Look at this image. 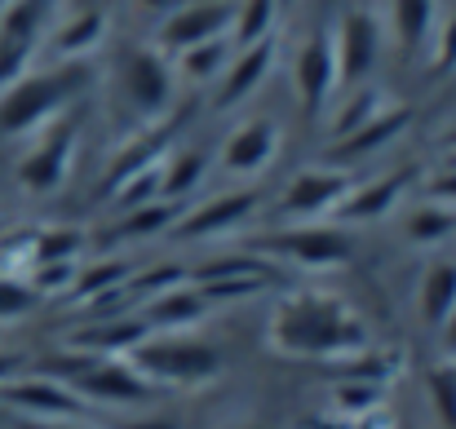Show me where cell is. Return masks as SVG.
I'll use <instances>...</instances> for the list:
<instances>
[{
	"label": "cell",
	"mask_w": 456,
	"mask_h": 429,
	"mask_svg": "<svg viewBox=\"0 0 456 429\" xmlns=\"http://www.w3.org/2000/svg\"><path fill=\"white\" fill-rule=\"evenodd\" d=\"M0 408L4 412H13V417H22L27 425H62V421H85V399L67 385V381H58V376H49V372H18L13 381H4L0 385Z\"/></svg>",
	"instance_id": "52a82bcc"
},
{
	"label": "cell",
	"mask_w": 456,
	"mask_h": 429,
	"mask_svg": "<svg viewBox=\"0 0 456 429\" xmlns=\"http://www.w3.org/2000/svg\"><path fill=\"white\" fill-rule=\"evenodd\" d=\"M395 98L386 93V89H377L372 80H363V85H354V89H346V98H341V107L332 111V120H328V138L337 142V138H346V134H354L359 125H368L377 111H386Z\"/></svg>",
	"instance_id": "4316f807"
},
{
	"label": "cell",
	"mask_w": 456,
	"mask_h": 429,
	"mask_svg": "<svg viewBox=\"0 0 456 429\" xmlns=\"http://www.w3.org/2000/svg\"><path fill=\"white\" fill-rule=\"evenodd\" d=\"M439 4L435 0H390V31L403 49H421L435 36Z\"/></svg>",
	"instance_id": "f1b7e54d"
},
{
	"label": "cell",
	"mask_w": 456,
	"mask_h": 429,
	"mask_svg": "<svg viewBox=\"0 0 456 429\" xmlns=\"http://www.w3.org/2000/svg\"><path fill=\"white\" fill-rule=\"evenodd\" d=\"M58 9H62V0H9V4H0V40H13V45H27L40 53L45 36L58 22Z\"/></svg>",
	"instance_id": "7402d4cb"
},
{
	"label": "cell",
	"mask_w": 456,
	"mask_h": 429,
	"mask_svg": "<svg viewBox=\"0 0 456 429\" xmlns=\"http://www.w3.org/2000/svg\"><path fill=\"white\" fill-rule=\"evenodd\" d=\"M337 49H332V27H314L293 49V93L305 116H323L337 98Z\"/></svg>",
	"instance_id": "9c48e42d"
},
{
	"label": "cell",
	"mask_w": 456,
	"mask_h": 429,
	"mask_svg": "<svg viewBox=\"0 0 456 429\" xmlns=\"http://www.w3.org/2000/svg\"><path fill=\"white\" fill-rule=\"evenodd\" d=\"M71 390L85 399V408H142L159 399V390L129 359H89V368L71 381Z\"/></svg>",
	"instance_id": "30bf717a"
},
{
	"label": "cell",
	"mask_w": 456,
	"mask_h": 429,
	"mask_svg": "<svg viewBox=\"0 0 456 429\" xmlns=\"http://www.w3.org/2000/svg\"><path fill=\"white\" fill-rule=\"evenodd\" d=\"M354 186V177L337 164H314V168H302L284 195H280V222L289 226H302V222H323L332 217V208L346 199V190Z\"/></svg>",
	"instance_id": "8fae6325"
},
{
	"label": "cell",
	"mask_w": 456,
	"mask_h": 429,
	"mask_svg": "<svg viewBox=\"0 0 456 429\" xmlns=\"http://www.w3.org/2000/svg\"><path fill=\"white\" fill-rule=\"evenodd\" d=\"M89 248V235L76 231V226H45V231H31V257L27 266H40V262H80Z\"/></svg>",
	"instance_id": "4dcf8cb0"
},
{
	"label": "cell",
	"mask_w": 456,
	"mask_h": 429,
	"mask_svg": "<svg viewBox=\"0 0 456 429\" xmlns=\"http://www.w3.org/2000/svg\"><path fill=\"white\" fill-rule=\"evenodd\" d=\"M280 4H284V9H289V4H293V0H280Z\"/></svg>",
	"instance_id": "7dc6e473"
},
{
	"label": "cell",
	"mask_w": 456,
	"mask_h": 429,
	"mask_svg": "<svg viewBox=\"0 0 456 429\" xmlns=\"http://www.w3.org/2000/svg\"><path fill=\"white\" fill-rule=\"evenodd\" d=\"M417 305H421V323L439 328L456 310V262H430V271L421 275L417 287Z\"/></svg>",
	"instance_id": "83f0119b"
},
{
	"label": "cell",
	"mask_w": 456,
	"mask_h": 429,
	"mask_svg": "<svg viewBox=\"0 0 456 429\" xmlns=\"http://www.w3.org/2000/svg\"><path fill=\"white\" fill-rule=\"evenodd\" d=\"M275 155H280V125L257 116V120H244L226 134V142L217 150V164L231 177H257L275 164Z\"/></svg>",
	"instance_id": "9a60e30c"
},
{
	"label": "cell",
	"mask_w": 456,
	"mask_h": 429,
	"mask_svg": "<svg viewBox=\"0 0 456 429\" xmlns=\"http://www.w3.org/2000/svg\"><path fill=\"white\" fill-rule=\"evenodd\" d=\"M76 150H80V120L71 111H62L58 120H49L45 129L31 134L27 155L18 159V186L27 195H53L71 177Z\"/></svg>",
	"instance_id": "5b68a950"
},
{
	"label": "cell",
	"mask_w": 456,
	"mask_h": 429,
	"mask_svg": "<svg viewBox=\"0 0 456 429\" xmlns=\"http://www.w3.org/2000/svg\"><path fill=\"white\" fill-rule=\"evenodd\" d=\"M155 390H195V385H208L222 376L226 368V354L204 341V336H191V332H151L142 345H134L125 354Z\"/></svg>",
	"instance_id": "3957f363"
},
{
	"label": "cell",
	"mask_w": 456,
	"mask_h": 429,
	"mask_svg": "<svg viewBox=\"0 0 456 429\" xmlns=\"http://www.w3.org/2000/svg\"><path fill=\"white\" fill-rule=\"evenodd\" d=\"M182 208H186V204H177V199H151V204H142V208H129V213H120L116 226L107 231V244H129V239L168 235L173 222L182 217Z\"/></svg>",
	"instance_id": "603a6c76"
},
{
	"label": "cell",
	"mask_w": 456,
	"mask_h": 429,
	"mask_svg": "<svg viewBox=\"0 0 456 429\" xmlns=\"http://www.w3.org/2000/svg\"><path fill=\"white\" fill-rule=\"evenodd\" d=\"M235 58V40L231 36H217V40H204V45H191L182 53H173V76L186 80V85H217V76L226 71V62Z\"/></svg>",
	"instance_id": "cb8c5ba5"
},
{
	"label": "cell",
	"mask_w": 456,
	"mask_h": 429,
	"mask_svg": "<svg viewBox=\"0 0 456 429\" xmlns=\"http://www.w3.org/2000/svg\"><path fill=\"white\" fill-rule=\"evenodd\" d=\"M439 150H448V159H456V125L444 134V138H439Z\"/></svg>",
	"instance_id": "ee69618b"
},
{
	"label": "cell",
	"mask_w": 456,
	"mask_h": 429,
	"mask_svg": "<svg viewBox=\"0 0 456 429\" xmlns=\"http://www.w3.org/2000/svg\"><path fill=\"white\" fill-rule=\"evenodd\" d=\"M204 173H208V155H204V150H195V146H173V150L164 155V164H159V199L186 204V199L200 190Z\"/></svg>",
	"instance_id": "d4e9b609"
},
{
	"label": "cell",
	"mask_w": 456,
	"mask_h": 429,
	"mask_svg": "<svg viewBox=\"0 0 456 429\" xmlns=\"http://www.w3.org/2000/svg\"><path fill=\"white\" fill-rule=\"evenodd\" d=\"M31 58H36V49L13 45V40H0V93H4L18 76H27V71H31Z\"/></svg>",
	"instance_id": "f35d334b"
},
{
	"label": "cell",
	"mask_w": 456,
	"mask_h": 429,
	"mask_svg": "<svg viewBox=\"0 0 456 429\" xmlns=\"http://www.w3.org/2000/svg\"><path fill=\"white\" fill-rule=\"evenodd\" d=\"M271 67H275V36L235 49V58L226 62V71H222L217 85H213V111H235V107H244V102L262 89V80L271 76Z\"/></svg>",
	"instance_id": "2e32d148"
},
{
	"label": "cell",
	"mask_w": 456,
	"mask_h": 429,
	"mask_svg": "<svg viewBox=\"0 0 456 429\" xmlns=\"http://www.w3.org/2000/svg\"><path fill=\"white\" fill-rule=\"evenodd\" d=\"M40 301H36V292L22 284V279H13V275H0V328L4 323H18L22 314H31Z\"/></svg>",
	"instance_id": "8d00e7d4"
},
{
	"label": "cell",
	"mask_w": 456,
	"mask_h": 429,
	"mask_svg": "<svg viewBox=\"0 0 456 429\" xmlns=\"http://www.w3.org/2000/svg\"><path fill=\"white\" fill-rule=\"evenodd\" d=\"M0 235H4V226H0Z\"/></svg>",
	"instance_id": "c3c4849f"
},
{
	"label": "cell",
	"mask_w": 456,
	"mask_h": 429,
	"mask_svg": "<svg viewBox=\"0 0 456 429\" xmlns=\"http://www.w3.org/2000/svg\"><path fill=\"white\" fill-rule=\"evenodd\" d=\"M408 125H412V111H408L403 102H390V107L377 111L368 125H359L354 134H346V138H337V142L328 146V164L350 168V164H359V159H372L377 150L399 142Z\"/></svg>",
	"instance_id": "ac0fdd59"
},
{
	"label": "cell",
	"mask_w": 456,
	"mask_h": 429,
	"mask_svg": "<svg viewBox=\"0 0 456 429\" xmlns=\"http://www.w3.org/2000/svg\"><path fill=\"white\" fill-rule=\"evenodd\" d=\"M408 186H412V173H408V168H395V173H381V177H372V182H359V186L346 190V199L332 208V217H337V226L381 222V217H390V213L403 204Z\"/></svg>",
	"instance_id": "e0dca14e"
},
{
	"label": "cell",
	"mask_w": 456,
	"mask_h": 429,
	"mask_svg": "<svg viewBox=\"0 0 456 429\" xmlns=\"http://www.w3.org/2000/svg\"><path fill=\"white\" fill-rule=\"evenodd\" d=\"M456 235V213L452 208H439V204H417L403 222V239L417 244V248H435L444 239Z\"/></svg>",
	"instance_id": "1f68e13d"
},
{
	"label": "cell",
	"mask_w": 456,
	"mask_h": 429,
	"mask_svg": "<svg viewBox=\"0 0 456 429\" xmlns=\"http://www.w3.org/2000/svg\"><path fill=\"white\" fill-rule=\"evenodd\" d=\"M430 403H435L439 421L456 429V363H439L430 372Z\"/></svg>",
	"instance_id": "d590c367"
},
{
	"label": "cell",
	"mask_w": 456,
	"mask_h": 429,
	"mask_svg": "<svg viewBox=\"0 0 456 429\" xmlns=\"http://www.w3.org/2000/svg\"><path fill=\"white\" fill-rule=\"evenodd\" d=\"M231 22H235V0H186L182 9H173V13L159 22L155 49L173 58V53H182V49H191V45L231 36Z\"/></svg>",
	"instance_id": "4fadbf2b"
},
{
	"label": "cell",
	"mask_w": 456,
	"mask_h": 429,
	"mask_svg": "<svg viewBox=\"0 0 456 429\" xmlns=\"http://www.w3.org/2000/svg\"><path fill=\"white\" fill-rule=\"evenodd\" d=\"M332 399H337V408L350 412V417H372V412L381 408V385H377V381H341V385L332 390Z\"/></svg>",
	"instance_id": "e575fe53"
},
{
	"label": "cell",
	"mask_w": 456,
	"mask_h": 429,
	"mask_svg": "<svg viewBox=\"0 0 456 429\" xmlns=\"http://www.w3.org/2000/svg\"><path fill=\"white\" fill-rule=\"evenodd\" d=\"M226 429H275V425H262V421H235V425H226Z\"/></svg>",
	"instance_id": "bcb514c9"
},
{
	"label": "cell",
	"mask_w": 456,
	"mask_h": 429,
	"mask_svg": "<svg viewBox=\"0 0 456 429\" xmlns=\"http://www.w3.org/2000/svg\"><path fill=\"white\" fill-rule=\"evenodd\" d=\"M0 4H9V0H0Z\"/></svg>",
	"instance_id": "681fc988"
},
{
	"label": "cell",
	"mask_w": 456,
	"mask_h": 429,
	"mask_svg": "<svg viewBox=\"0 0 456 429\" xmlns=\"http://www.w3.org/2000/svg\"><path fill=\"white\" fill-rule=\"evenodd\" d=\"M213 305L204 301V292L195 284H177L168 287V292H159V296H147L142 305H138V319L151 328V332H191V328H200V319L208 314Z\"/></svg>",
	"instance_id": "44dd1931"
},
{
	"label": "cell",
	"mask_w": 456,
	"mask_h": 429,
	"mask_svg": "<svg viewBox=\"0 0 456 429\" xmlns=\"http://www.w3.org/2000/svg\"><path fill=\"white\" fill-rule=\"evenodd\" d=\"M177 284H191V271L177 266V262H155L147 271H134L125 287H129L134 305H142L147 296H159V292H168V287H177Z\"/></svg>",
	"instance_id": "d6a6232c"
},
{
	"label": "cell",
	"mask_w": 456,
	"mask_h": 429,
	"mask_svg": "<svg viewBox=\"0 0 456 429\" xmlns=\"http://www.w3.org/2000/svg\"><path fill=\"white\" fill-rule=\"evenodd\" d=\"M111 429H182L173 417H164V412H147V417H129V421H116Z\"/></svg>",
	"instance_id": "60d3db41"
},
{
	"label": "cell",
	"mask_w": 456,
	"mask_h": 429,
	"mask_svg": "<svg viewBox=\"0 0 456 429\" xmlns=\"http://www.w3.org/2000/svg\"><path fill=\"white\" fill-rule=\"evenodd\" d=\"M18 372H27V359H22V354H13V350H0V385H4V381H13Z\"/></svg>",
	"instance_id": "7bdbcfd3"
},
{
	"label": "cell",
	"mask_w": 456,
	"mask_h": 429,
	"mask_svg": "<svg viewBox=\"0 0 456 429\" xmlns=\"http://www.w3.org/2000/svg\"><path fill=\"white\" fill-rule=\"evenodd\" d=\"M430 71L435 76H452L456 71V13L435 27V53H430Z\"/></svg>",
	"instance_id": "ab89813d"
},
{
	"label": "cell",
	"mask_w": 456,
	"mask_h": 429,
	"mask_svg": "<svg viewBox=\"0 0 456 429\" xmlns=\"http://www.w3.org/2000/svg\"><path fill=\"white\" fill-rule=\"evenodd\" d=\"M439 332V354H444V363H456V310L435 328Z\"/></svg>",
	"instance_id": "b9f144b4"
},
{
	"label": "cell",
	"mask_w": 456,
	"mask_h": 429,
	"mask_svg": "<svg viewBox=\"0 0 456 429\" xmlns=\"http://www.w3.org/2000/svg\"><path fill=\"white\" fill-rule=\"evenodd\" d=\"M147 336H151V328L138 319V310H129V314H116V319H89L80 332L67 336V350H80V354H94V359H125Z\"/></svg>",
	"instance_id": "d6986e66"
},
{
	"label": "cell",
	"mask_w": 456,
	"mask_h": 429,
	"mask_svg": "<svg viewBox=\"0 0 456 429\" xmlns=\"http://www.w3.org/2000/svg\"><path fill=\"white\" fill-rule=\"evenodd\" d=\"M262 208V195L253 186H240V190H222L204 204H186L182 217L173 222L168 239L177 244H204V239H222V235H235L244 231Z\"/></svg>",
	"instance_id": "ba28073f"
},
{
	"label": "cell",
	"mask_w": 456,
	"mask_h": 429,
	"mask_svg": "<svg viewBox=\"0 0 456 429\" xmlns=\"http://www.w3.org/2000/svg\"><path fill=\"white\" fill-rule=\"evenodd\" d=\"M253 253H262L266 262L293 266V271H337L350 262V235H346V226L302 222V226H284V231L257 239Z\"/></svg>",
	"instance_id": "8992f818"
},
{
	"label": "cell",
	"mask_w": 456,
	"mask_h": 429,
	"mask_svg": "<svg viewBox=\"0 0 456 429\" xmlns=\"http://www.w3.org/2000/svg\"><path fill=\"white\" fill-rule=\"evenodd\" d=\"M332 49H337V85L354 89L363 80H372L377 62H381V22L368 9H350L337 31H332Z\"/></svg>",
	"instance_id": "7c38bea8"
},
{
	"label": "cell",
	"mask_w": 456,
	"mask_h": 429,
	"mask_svg": "<svg viewBox=\"0 0 456 429\" xmlns=\"http://www.w3.org/2000/svg\"><path fill=\"white\" fill-rule=\"evenodd\" d=\"M111 89H116V102L125 107V116H134L147 129V125H159L164 116H173L177 76H173L168 53H159L155 45H129V49H120V58L111 67Z\"/></svg>",
	"instance_id": "277c9868"
},
{
	"label": "cell",
	"mask_w": 456,
	"mask_h": 429,
	"mask_svg": "<svg viewBox=\"0 0 456 429\" xmlns=\"http://www.w3.org/2000/svg\"><path fill=\"white\" fill-rule=\"evenodd\" d=\"M275 275H231V279H204V284H195L204 292V301L208 305H231V301H253V296H262L266 287H271Z\"/></svg>",
	"instance_id": "836d02e7"
},
{
	"label": "cell",
	"mask_w": 456,
	"mask_h": 429,
	"mask_svg": "<svg viewBox=\"0 0 456 429\" xmlns=\"http://www.w3.org/2000/svg\"><path fill=\"white\" fill-rule=\"evenodd\" d=\"M85 85H89V62H53L49 71L18 76L0 93V138H31L36 129L71 111Z\"/></svg>",
	"instance_id": "7a4b0ae2"
},
{
	"label": "cell",
	"mask_w": 456,
	"mask_h": 429,
	"mask_svg": "<svg viewBox=\"0 0 456 429\" xmlns=\"http://www.w3.org/2000/svg\"><path fill=\"white\" fill-rule=\"evenodd\" d=\"M266 345L284 359L337 363L368 350V323L354 314L350 301L319 287H297L271 310Z\"/></svg>",
	"instance_id": "6da1fadb"
},
{
	"label": "cell",
	"mask_w": 456,
	"mask_h": 429,
	"mask_svg": "<svg viewBox=\"0 0 456 429\" xmlns=\"http://www.w3.org/2000/svg\"><path fill=\"white\" fill-rule=\"evenodd\" d=\"M107 40V13L102 9H80L53 22V31L45 36V53L53 62H85L98 53V45Z\"/></svg>",
	"instance_id": "ffe728a7"
},
{
	"label": "cell",
	"mask_w": 456,
	"mask_h": 429,
	"mask_svg": "<svg viewBox=\"0 0 456 429\" xmlns=\"http://www.w3.org/2000/svg\"><path fill=\"white\" fill-rule=\"evenodd\" d=\"M177 146V120L173 116H164L159 125H147V129H138L129 142L120 146L116 155H111V164H107V173H102V199H111L125 182H134V177H142V173H151L164 164V155Z\"/></svg>",
	"instance_id": "5bb4252c"
},
{
	"label": "cell",
	"mask_w": 456,
	"mask_h": 429,
	"mask_svg": "<svg viewBox=\"0 0 456 429\" xmlns=\"http://www.w3.org/2000/svg\"><path fill=\"white\" fill-rule=\"evenodd\" d=\"M129 275H134V266H129L125 257L80 262V266H76V279H71V292H67V301L89 305V301H98V296H107V292L125 287V284H129Z\"/></svg>",
	"instance_id": "484cf974"
},
{
	"label": "cell",
	"mask_w": 456,
	"mask_h": 429,
	"mask_svg": "<svg viewBox=\"0 0 456 429\" xmlns=\"http://www.w3.org/2000/svg\"><path fill=\"white\" fill-rule=\"evenodd\" d=\"M280 13H284L280 0H240V4H235V22H231L235 49L257 45V40H271L275 27H280Z\"/></svg>",
	"instance_id": "f546056e"
},
{
	"label": "cell",
	"mask_w": 456,
	"mask_h": 429,
	"mask_svg": "<svg viewBox=\"0 0 456 429\" xmlns=\"http://www.w3.org/2000/svg\"><path fill=\"white\" fill-rule=\"evenodd\" d=\"M421 195H426V204H439V208H452L456 213V164L452 159L421 182Z\"/></svg>",
	"instance_id": "74e56055"
},
{
	"label": "cell",
	"mask_w": 456,
	"mask_h": 429,
	"mask_svg": "<svg viewBox=\"0 0 456 429\" xmlns=\"http://www.w3.org/2000/svg\"><path fill=\"white\" fill-rule=\"evenodd\" d=\"M31 429H102V425H85V421H62V425H31Z\"/></svg>",
	"instance_id": "f6af8a7d"
}]
</instances>
